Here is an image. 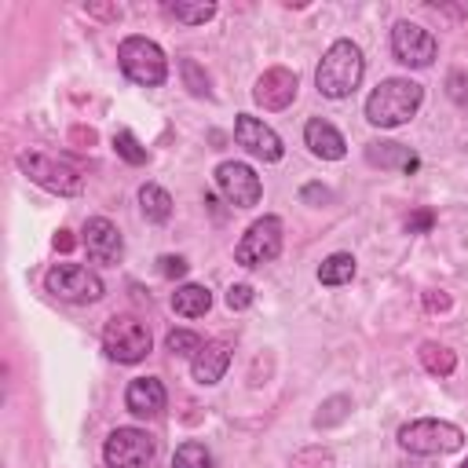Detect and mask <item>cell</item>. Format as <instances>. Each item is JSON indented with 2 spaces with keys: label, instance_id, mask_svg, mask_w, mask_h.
<instances>
[{
  "label": "cell",
  "instance_id": "6da1fadb",
  "mask_svg": "<svg viewBox=\"0 0 468 468\" xmlns=\"http://www.w3.org/2000/svg\"><path fill=\"white\" fill-rule=\"evenodd\" d=\"M424 102V88L410 77H388L380 80L366 99V121L377 128H399L406 124Z\"/></svg>",
  "mask_w": 468,
  "mask_h": 468
},
{
  "label": "cell",
  "instance_id": "7a4b0ae2",
  "mask_svg": "<svg viewBox=\"0 0 468 468\" xmlns=\"http://www.w3.org/2000/svg\"><path fill=\"white\" fill-rule=\"evenodd\" d=\"M366 73V58H362V48L355 40H333L318 62V73H314V84L325 99H347L358 80Z\"/></svg>",
  "mask_w": 468,
  "mask_h": 468
},
{
  "label": "cell",
  "instance_id": "3957f363",
  "mask_svg": "<svg viewBox=\"0 0 468 468\" xmlns=\"http://www.w3.org/2000/svg\"><path fill=\"white\" fill-rule=\"evenodd\" d=\"M18 168L37 186H44V190H51L58 197H73L84 186L80 168L69 157H58V154H48V150H26V154H18Z\"/></svg>",
  "mask_w": 468,
  "mask_h": 468
},
{
  "label": "cell",
  "instance_id": "277c9868",
  "mask_svg": "<svg viewBox=\"0 0 468 468\" xmlns=\"http://www.w3.org/2000/svg\"><path fill=\"white\" fill-rule=\"evenodd\" d=\"M464 442V431L450 420H435V417H420V420H410L399 428V446L406 453H417V457H435V453H453L461 450Z\"/></svg>",
  "mask_w": 468,
  "mask_h": 468
},
{
  "label": "cell",
  "instance_id": "5b68a950",
  "mask_svg": "<svg viewBox=\"0 0 468 468\" xmlns=\"http://www.w3.org/2000/svg\"><path fill=\"white\" fill-rule=\"evenodd\" d=\"M102 347L113 362L121 366H135L150 355L154 340H150V329L146 322H139L135 314H113L106 325H102Z\"/></svg>",
  "mask_w": 468,
  "mask_h": 468
},
{
  "label": "cell",
  "instance_id": "8992f818",
  "mask_svg": "<svg viewBox=\"0 0 468 468\" xmlns=\"http://www.w3.org/2000/svg\"><path fill=\"white\" fill-rule=\"evenodd\" d=\"M117 58H121L124 77L135 80V84H143V88H157V84L168 80V58L146 37H124L121 48H117Z\"/></svg>",
  "mask_w": 468,
  "mask_h": 468
},
{
  "label": "cell",
  "instance_id": "52a82bcc",
  "mask_svg": "<svg viewBox=\"0 0 468 468\" xmlns=\"http://www.w3.org/2000/svg\"><path fill=\"white\" fill-rule=\"evenodd\" d=\"M44 285H48L51 296H58L66 303H95L106 292L102 278L95 271L80 267V263H58V267H51L48 278H44Z\"/></svg>",
  "mask_w": 468,
  "mask_h": 468
},
{
  "label": "cell",
  "instance_id": "ba28073f",
  "mask_svg": "<svg viewBox=\"0 0 468 468\" xmlns=\"http://www.w3.org/2000/svg\"><path fill=\"white\" fill-rule=\"evenodd\" d=\"M157 453V442L143 428H113L102 442V461L110 468H146Z\"/></svg>",
  "mask_w": 468,
  "mask_h": 468
},
{
  "label": "cell",
  "instance_id": "9c48e42d",
  "mask_svg": "<svg viewBox=\"0 0 468 468\" xmlns=\"http://www.w3.org/2000/svg\"><path fill=\"white\" fill-rule=\"evenodd\" d=\"M282 219L278 216H263V219H256L245 234H241V241L234 245V260L241 263V267H263V263H271V260H278V252H282Z\"/></svg>",
  "mask_w": 468,
  "mask_h": 468
},
{
  "label": "cell",
  "instance_id": "30bf717a",
  "mask_svg": "<svg viewBox=\"0 0 468 468\" xmlns=\"http://www.w3.org/2000/svg\"><path fill=\"white\" fill-rule=\"evenodd\" d=\"M435 51H439V44H435V37H431L424 26L406 22V18L395 22V29H391V55H395L402 66H413V69L431 66Z\"/></svg>",
  "mask_w": 468,
  "mask_h": 468
},
{
  "label": "cell",
  "instance_id": "8fae6325",
  "mask_svg": "<svg viewBox=\"0 0 468 468\" xmlns=\"http://www.w3.org/2000/svg\"><path fill=\"white\" fill-rule=\"evenodd\" d=\"M216 186H219V194H223L234 208H252V205L260 201V194H263L260 176H256L249 165H241V161H223V165H216Z\"/></svg>",
  "mask_w": 468,
  "mask_h": 468
},
{
  "label": "cell",
  "instance_id": "7c38bea8",
  "mask_svg": "<svg viewBox=\"0 0 468 468\" xmlns=\"http://www.w3.org/2000/svg\"><path fill=\"white\" fill-rule=\"evenodd\" d=\"M234 139H238L241 150H249V154L260 157V161H282V154H285L278 132L267 128V124H263L260 117H252V113H238V121H234Z\"/></svg>",
  "mask_w": 468,
  "mask_h": 468
},
{
  "label": "cell",
  "instance_id": "4fadbf2b",
  "mask_svg": "<svg viewBox=\"0 0 468 468\" xmlns=\"http://www.w3.org/2000/svg\"><path fill=\"white\" fill-rule=\"evenodd\" d=\"M80 234H84L80 241L88 249V260H95V263H117L124 256V238H121V230L106 216H91Z\"/></svg>",
  "mask_w": 468,
  "mask_h": 468
},
{
  "label": "cell",
  "instance_id": "5bb4252c",
  "mask_svg": "<svg viewBox=\"0 0 468 468\" xmlns=\"http://www.w3.org/2000/svg\"><path fill=\"white\" fill-rule=\"evenodd\" d=\"M252 99H256V106H263V110H285V106L296 99V73L285 69V66L263 69V73L256 77Z\"/></svg>",
  "mask_w": 468,
  "mask_h": 468
},
{
  "label": "cell",
  "instance_id": "9a60e30c",
  "mask_svg": "<svg viewBox=\"0 0 468 468\" xmlns=\"http://www.w3.org/2000/svg\"><path fill=\"white\" fill-rule=\"evenodd\" d=\"M165 402H168V395H165V384L157 377H135L124 391V406L135 417H157L165 410Z\"/></svg>",
  "mask_w": 468,
  "mask_h": 468
},
{
  "label": "cell",
  "instance_id": "2e32d148",
  "mask_svg": "<svg viewBox=\"0 0 468 468\" xmlns=\"http://www.w3.org/2000/svg\"><path fill=\"white\" fill-rule=\"evenodd\" d=\"M303 143H307L311 154L322 157V161H340V157L347 154L344 135H340L329 121H322V117H311V121L303 124Z\"/></svg>",
  "mask_w": 468,
  "mask_h": 468
},
{
  "label": "cell",
  "instance_id": "e0dca14e",
  "mask_svg": "<svg viewBox=\"0 0 468 468\" xmlns=\"http://www.w3.org/2000/svg\"><path fill=\"white\" fill-rule=\"evenodd\" d=\"M230 366V347L223 340H208L194 358H190V373L197 384H216Z\"/></svg>",
  "mask_w": 468,
  "mask_h": 468
},
{
  "label": "cell",
  "instance_id": "ac0fdd59",
  "mask_svg": "<svg viewBox=\"0 0 468 468\" xmlns=\"http://www.w3.org/2000/svg\"><path fill=\"white\" fill-rule=\"evenodd\" d=\"M366 161L369 165H380V168H402V172H413L417 168V157L402 143H369L366 146Z\"/></svg>",
  "mask_w": 468,
  "mask_h": 468
},
{
  "label": "cell",
  "instance_id": "d6986e66",
  "mask_svg": "<svg viewBox=\"0 0 468 468\" xmlns=\"http://www.w3.org/2000/svg\"><path fill=\"white\" fill-rule=\"evenodd\" d=\"M212 307V292L205 285H179L172 292V311L183 318H201Z\"/></svg>",
  "mask_w": 468,
  "mask_h": 468
},
{
  "label": "cell",
  "instance_id": "ffe728a7",
  "mask_svg": "<svg viewBox=\"0 0 468 468\" xmlns=\"http://www.w3.org/2000/svg\"><path fill=\"white\" fill-rule=\"evenodd\" d=\"M139 208H143V216H146L150 223H168V216H172V197H168L165 186L143 183V186H139Z\"/></svg>",
  "mask_w": 468,
  "mask_h": 468
},
{
  "label": "cell",
  "instance_id": "44dd1931",
  "mask_svg": "<svg viewBox=\"0 0 468 468\" xmlns=\"http://www.w3.org/2000/svg\"><path fill=\"white\" fill-rule=\"evenodd\" d=\"M351 278H355V256L351 252H333L318 267V282L322 285H347Z\"/></svg>",
  "mask_w": 468,
  "mask_h": 468
},
{
  "label": "cell",
  "instance_id": "7402d4cb",
  "mask_svg": "<svg viewBox=\"0 0 468 468\" xmlns=\"http://www.w3.org/2000/svg\"><path fill=\"white\" fill-rule=\"evenodd\" d=\"M420 366H424L431 377H450V373L457 369V355H453L450 347L428 340V344H420Z\"/></svg>",
  "mask_w": 468,
  "mask_h": 468
},
{
  "label": "cell",
  "instance_id": "603a6c76",
  "mask_svg": "<svg viewBox=\"0 0 468 468\" xmlns=\"http://www.w3.org/2000/svg\"><path fill=\"white\" fill-rule=\"evenodd\" d=\"M172 468H216V461H212V453H208V446L205 442H183L176 453H172Z\"/></svg>",
  "mask_w": 468,
  "mask_h": 468
},
{
  "label": "cell",
  "instance_id": "cb8c5ba5",
  "mask_svg": "<svg viewBox=\"0 0 468 468\" xmlns=\"http://www.w3.org/2000/svg\"><path fill=\"white\" fill-rule=\"evenodd\" d=\"M165 15H172L176 22H186V26H201L216 15V4H183V0H176V4H165Z\"/></svg>",
  "mask_w": 468,
  "mask_h": 468
},
{
  "label": "cell",
  "instance_id": "d4e9b609",
  "mask_svg": "<svg viewBox=\"0 0 468 468\" xmlns=\"http://www.w3.org/2000/svg\"><path fill=\"white\" fill-rule=\"evenodd\" d=\"M347 413H351V399H347V395H333V399H325V402L318 406V413H314V428L340 424Z\"/></svg>",
  "mask_w": 468,
  "mask_h": 468
},
{
  "label": "cell",
  "instance_id": "484cf974",
  "mask_svg": "<svg viewBox=\"0 0 468 468\" xmlns=\"http://www.w3.org/2000/svg\"><path fill=\"white\" fill-rule=\"evenodd\" d=\"M113 150H117V157H124L128 165H146V146H139V139H135L128 128H121V132L113 135Z\"/></svg>",
  "mask_w": 468,
  "mask_h": 468
},
{
  "label": "cell",
  "instance_id": "4316f807",
  "mask_svg": "<svg viewBox=\"0 0 468 468\" xmlns=\"http://www.w3.org/2000/svg\"><path fill=\"white\" fill-rule=\"evenodd\" d=\"M165 347L172 351V355H197L201 347H205V340L197 336V333H190V329H172L168 336H165Z\"/></svg>",
  "mask_w": 468,
  "mask_h": 468
},
{
  "label": "cell",
  "instance_id": "83f0119b",
  "mask_svg": "<svg viewBox=\"0 0 468 468\" xmlns=\"http://www.w3.org/2000/svg\"><path fill=\"white\" fill-rule=\"evenodd\" d=\"M446 95H450L461 110H468V69H450V73H446Z\"/></svg>",
  "mask_w": 468,
  "mask_h": 468
},
{
  "label": "cell",
  "instance_id": "f1b7e54d",
  "mask_svg": "<svg viewBox=\"0 0 468 468\" xmlns=\"http://www.w3.org/2000/svg\"><path fill=\"white\" fill-rule=\"evenodd\" d=\"M183 77H186V84H190L194 95H208V77L197 69L194 58H183Z\"/></svg>",
  "mask_w": 468,
  "mask_h": 468
},
{
  "label": "cell",
  "instance_id": "f546056e",
  "mask_svg": "<svg viewBox=\"0 0 468 468\" xmlns=\"http://www.w3.org/2000/svg\"><path fill=\"white\" fill-rule=\"evenodd\" d=\"M227 307L230 311H245V307H252V285H245V282H238V285H230L227 289Z\"/></svg>",
  "mask_w": 468,
  "mask_h": 468
},
{
  "label": "cell",
  "instance_id": "4dcf8cb0",
  "mask_svg": "<svg viewBox=\"0 0 468 468\" xmlns=\"http://www.w3.org/2000/svg\"><path fill=\"white\" fill-rule=\"evenodd\" d=\"M157 263H161L157 271H161L165 278H183V274H186V267H190V263H186L183 256H161Z\"/></svg>",
  "mask_w": 468,
  "mask_h": 468
},
{
  "label": "cell",
  "instance_id": "1f68e13d",
  "mask_svg": "<svg viewBox=\"0 0 468 468\" xmlns=\"http://www.w3.org/2000/svg\"><path fill=\"white\" fill-rule=\"evenodd\" d=\"M431 223H435V212H431V208H420V212H413V216L406 219V230H410V234H420V230H428Z\"/></svg>",
  "mask_w": 468,
  "mask_h": 468
},
{
  "label": "cell",
  "instance_id": "d6a6232c",
  "mask_svg": "<svg viewBox=\"0 0 468 468\" xmlns=\"http://www.w3.org/2000/svg\"><path fill=\"white\" fill-rule=\"evenodd\" d=\"M424 307H428V311H450V292L428 289V292H424Z\"/></svg>",
  "mask_w": 468,
  "mask_h": 468
},
{
  "label": "cell",
  "instance_id": "836d02e7",
  "mask_svg": "<svg viewBox=\"0 0 468 468\" xmlns=\"http://www.w3.org/2000/svg\"><path fill=\"white\" fill-rule=\"evenodd\" d=\"M325 197H329V190H325V186H318V183L303 186V201H325Z\"/></svg>",
  "mask_w": 468,
  "mask_h": 468
},
{
  "label": "cell",
  "instance_id": "e575fe53",
  "mask_svg": "<svg viewBox=\"0 0 468 468\" xmlns=\"http://www.w3.org/2000/svg\"><path fill=\"white\" fill-rule=\"evenodd\" d=\"M73 245H77V238H73L69 230H58V234H55V249H58V252H69Z\"/></svg>",
  "mask_w": 468,
  "mask_h": 468
},
{
  "label": "cell",
  "instance_id": "d590c367",
  "mask_svg": "<svg viewBox=\"0 0 468 468\" xmlns=\"http://www.w3.org/2000/svg\"><path fill=\"white\" fill-rule=\"evenodd\" d=\"M73 139H77V143H88V146H91V143H95V132H91V128H88V132H84V128H73Z\"/></svg>",
  "mask_w": 468,
  "mask_h": 468
},
{
  "label": "cell",
  "instance_id": "8d00e7d4",
  "mask_svg": "<svg viewBox=\"0 0 468 468\" xmlns=\"http://www.w3.org/2000/svg\"><path fill=\"white\" fill-rule=\"evenodd\" d=\"M457 468H468V461H461V464H457Z\"/></svg>",
  "mask_w": 468,
  "mask_h": 468
}]
</instances>
